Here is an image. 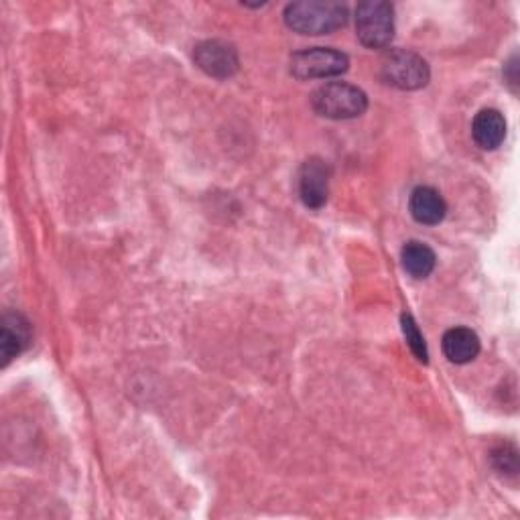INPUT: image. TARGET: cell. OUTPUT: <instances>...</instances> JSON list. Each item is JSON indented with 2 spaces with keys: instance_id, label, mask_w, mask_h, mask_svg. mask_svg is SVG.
Instances as JSON below:
<instances>
[{
  "instance_id": "2",
  "label": "cell",
  "mask_w": 520,
  "mask_h": 520,
  "mask_svg": "<svg viewBox=\"0 0 520 520\" xmlns=\"http://www.w3.org/2000/svg\"><path fill=\"white\" fill-rule=\"evenodd\" d=\"M311 106L323 118L350 120L366 112L368 96L352 84L330 82L313 92Z\"/></svg>"
},
{
  "instance_id": "1",
  "label": "cell",
  "mask_w": 520,
  "mask_h": 520,
  "mask_svg": "<svg viewBox=\"0 0 520 520\" xmlns=\"http://www.w3.org/2000/svg\"><path fill=\"white\" fill-rule=\"evenodd\" d=\"M285 23L301 35H328L348 23V7L334 0H301L287 5Z\"/></svg>"
},
{
  "instance_id": "13",
  "label": "cell",
  "mask_w": 520,
  "mask_h": 520,
  "mask_svg": "<svg viewBox=\"0 0 520 520\" xmlns=\"http://www.w3.org/2000/svg\"><path fill=\"white\" fill-rule=\"evenodd\" d=\"M401 323H403V334H405V338H407V344H409L411 352L415 354V358H417L419 362L427 364L429 352H427V344H425V338H423V334H421V330H419L417 321L413 319V315L405 313L403 319H401Z\"/></svg>"
},
{
  "instance_id": "7",
  "label": "cell",
  "mask_w": 520,
  "mask_h": 520,
  "mask_svg": "<svg viewBox=\"0 0 520 520\" xmlns=\"http://www.w3.org/2000/svg\"><path fill=\"white\" fill-rule=\"evenodd\" d=\"M328 193H330V167L317 157L305 161L299 173L301 202L311 210H319L325 206V202H328Z\"/></svg>"
},
{
  "instance_id": "12",
  "label": "cell",
  "mask_w": 520,
  "mask_h": 520,
  "mask_svg": "<svg viewBox=\"0 0 520 520\" xmlns=\"http://www.w3.org/2000/svg\"><path fill=\"white\" fill-rule=\"evenodd\" d=\"M435 252L423 242H407L403 248V267L415 279H427L435 269Z\"/></svg>"
},
{
  "instance_id": "8",
  "label": "cell",
  "mask_w": 520,
  "mask_h": 520,
  "mask_svg": "<svg viewBox=\"0 0 520 520\" xmlns=\"http://www.w3.org/2000/svg\"><path fill=\"white\" fill-rule=\"evenodd\" d=\"M31 342V323L21 313H5L0 325V354L3 366H7L15 356H19Z\"/></svg>"
},
{
  "instance_id": "9",
  "label": "cell",
  "mask_w": 520,
  "mask_h": 520,
  "mask_svg": "<svg viewBox=\"0 0 520 520\" xmlns=\"http://www.w3.org/2000/svg\"><path fill=\"white\" fill-rule=\"evenodd\" d=\"M411 216L425 226H437L443 222L447 214V204L441 198V193L429 185H421L411 193L409 200Z\"/></svg>"
},
{
  "instance_id": "3",
  "label": "cell",
  "mask_w": 520,
  "mask_h": 520,
  "mask_svg": "<svg viewBox=\"0 0 520 520\" xmlns=\"http://www.w3.org/2000/svg\"><path fill=\"white\" fill-rule=\"evenodd\" d=\"M382 80L399 90H419L429 84L431 72L427 61L409 49H395L386 53L380 65Z\"/></svg>"
},
{
  "instance_id": "5",
  "label": "cell",
  "mask_w": 520,
  "mask_h": 520,
  "mask_svg": "<svg viewBox=\"0 0 520 520\" xmlns=\"http://www.w3.org/2000/svg\"><path fill=\"white\" fill-rule=\"evenodd\" d=\"M350 59L346 53L330 47L303 49L291 57V74L299 80L336 78L348 72Z\"/></svg>"
},
{
  "instance_id": "4",
  "label": "cell",
  "mask_w": 520,
  "mask_h": 520,
  "mask_svg": "<svg viewBox=\"0 0 520 520\" xmlns=\"http://www.w3.org/2000/svg\"><path fill=\"white\" fill-rule=\"evenodd\" d=\"M356 31L368 49H384L395 37V11L384 0H368L356 9Z\"/></svg>"
},
{
  "instance_id": "6",
  "label": "cell",
  "mask_w": 520,
  "mask_h": 520,
  "mask_svg": "<svg viewBox=\"0 0 520 520\" xmlns=\"http://www.w3.org/2000/svg\"><path fill=\"white\" fill-rule=\"evenodd\" d=\"M193 61L212 78L228 80L238 72V53L234 45L224 41H204L193 51Z\"/></svg>"
},
{
  "instance_id": "11",
  "label": "cell",
  "mask_w": 520,
  "mask_h": 520,
  "mask_svg": "<svg viewBox=\"0 0 520 520\" xmlns=\"http://www.w3.org/2000/svg\"><path fill=\"white\" fill-rule=\"evenodd\" d=\"M443 354L453 364H468L480 354V338L470 328H451L443 336Z\"/></svg>"
},
{
  "instance_id": "14",
  "label": "cell",
  "mask_w": 520,
  "mask_h": 520,
  "mask_svg": "<svg viewBox=\"0 0 520 520\" xmlns=\"http://www.w3.org/2000/svg\"><path fill=\"white\" fill-rule=\"evenodd\" d=\"M492 460H494V466L500 474H512L516 476L518 472V458H516V449L512 445H504L500 449H496L492 453Z\"/></svg>"
},
{
  "instance_id": "10",
  "label": "cell",
  "mask_w": 520,
  "mask_h": 520,
  "mask_svg": "<svg viewBox=\"0 0 520 520\" xmlns=\"http://www.w3.org/2000/svg\"><path fill=\"white\" fill-rule=\"evenodd\" d=\"M472 137L476 145L484 151L498 149L506 139V120L502 112L494 108H486L478 112L472 122Z\"/></svg>"
}]
</instances>
